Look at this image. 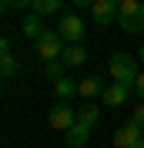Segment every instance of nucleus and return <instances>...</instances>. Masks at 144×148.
<instances>
[{"label": "nucleus", "mask_w": 144, "mask_h": 148, "mask_svg": "<svg viewBox=\"0 0 144 148\" xmlns=\"http://www.w3.org/2000/svg\"><path fill=\"white\" fill-rule=\"evenodd\" d=\"M104 88H107V84H101L97 74H87V77L77 81V94H81V98H97V94H104Z\"/></svg>", "instance_id": "nucleus-9"}, {"label": "nucleus", "mask_w": 144, "mask_h": 148, "mask_svg": "<svg viewBox=\"0 0 144 148\" xmlns=\"http://www.w3.org/2000/svg\"><path fill=\"white\" fill-rule=\"evenodd\" d=\"M127 121H134L137 128H144V101H141V104H137V108H134V111H131V118H127Z\"/></svg>", "instance_id": "nucleus-19"}, {"label": "nucleus", "mask_w": 144, "mask_h": 148, "mask_svg": "<svg viewBox=\"0 0 144 148\" xmlns=\"http://www.w3.org/2000/svg\"><path fill=\"white\" fill-rule=\"evenodd\" d=\"M57 34H60L67 44H81V37H84V20L77 17V14H60Z\"/></svg>", "instance_id": "nucleus-4"}, {"label": "nucleus", "mask_w": 144, "mask_h": 148, "mask_svg": "<svg viewBox=\"0 0 144 148\" xmlns=\"http://www.w3.org/2000/svg\"><path fill=\"white\" fill-rule=\"evenodd\" d=\"M44 77L50 84L64 81V77H67V64H64V61H47V64H44Z\"/></svg>", "instance_id": "nucleus-14"}, {"label": "nucleus", "mask_w": 144, "mask_h": 148, "mask_svg": "<svg viewBox=\"0 0 144 148\" xmlns=\"http://www.w3.org/2000/svg\"><path fill=\"white\" fill-rule=\"evenodd\" d=\"M134 94L144 101V67H141V74H137V81H134Z\"/></svg>", "instance_id": "nucleus-20"}, {"label": "nucleus", "mask_w": 144, "mask_h": 148, "mask_svg": "<svg viewBox=\"0 0 144 148\" xmlns=\"http://www.w3.org/2000/svg\"><path fill=\"white\" fill-rule=\"evenodd\" d=\"M117 24L124 34H141L144 30V0H124L117 10Z\"/></svg>", "instance_id": "nucleus-2"}, {"label": "nucleus", "mask_w": 144, "mask_h": 148, "mask_svg": "<svg viewBox=\"0 0 144 148\" xmlns=\"http://www.w3.org/2000/svg\"><path fill=\"white\" fill-rule=\"evenodd\" d=\"M134 148H144V138H141V141H137V145H134Z\"/></svg>", "instance_id": "nucleus-25"}, {"label": "nucleus", "mask_w": 144, "mask_h": 148, "mask_svg": "<svg viewBox=\"0 0 144 148\" xmlns=\"http://www.w3.org/2000/svg\"><path fill=\"white\" fill-rule=\"evenodd\" d=\"M0 3H3V10H27L34 0H0Z\"/></svg>", "instance_id": "nucleus-18"}, {"label": "nucleus", "mask_w": 144, "mask_h": 148, "mask_svg": "<svg viewBox=\"0 0 144 148\" xmlns=\"http://www.w3.org/2000/svg\"><path fill=\"white\" fill-rule=\"evenodd\" d=\"M71 3H74V10H90L94 0H71Z\"/></svg>", "instance_id": "nucleus-21"}, {"label": "nucleus", "mask_w": 144, "mask_h": 148, "mask_svg": "<svg viewBox=\"0 0 144 148\" xmlns=\"http://www.w3.org/2000/svg\"><path fill=\"white\" fill-rule=\"evenodd\" d=\"M17 71H20V64H17L14 54H3V57H0V74H3V77H14Z\"/></svg>", "instance_id": "nucleus-16"}, {"label": "nucleus", "mask_w": 144, "mask_h": 148, "mask_svg": "<svg viewBox=\"0 0 144 148\" xmlns=\"http://www.w3.org/2000/svg\"><path fill=\"white\" fill-rule=\"evenodd\" d=\"M137 61H141V64H144V44H141V51H137Z\"/></svg>", "instance_id": "nucleus-23"}, {"label": "nucleus", "mask_w": 144, "mask_h": 148, "mask_svg": "<svg viewBox=\"0 0 144 148\" xmlns=\"http://www.w3.org/2000/svg\"><path fill=\"white\" fill-rule=\"evenodd\" d=\"M111 3H114V7H121V3H124V0H111Z\"/></svg>", "instance_id": "nucleus-24"}, {"label": "nucleus", "mask_w": 144, "mask_h": 148, "mask_svg": "<svg viewBox=\"0 0 144 148\" xmlns=\"http://www.w3.org/2000/svg\"><path fill=\"white\" fill-rule=\"evenodd\" d=\"M54 94H57V98H74V94H77V84H74L71 77H64V81L54 84Z\"/></svg>", "instance_id": "nucleus-17"}, {"label": "nucleus", "mask_w": 144, "mask_h": 148, "mask_svg": "<svg viewBox=\"0 0 144 148\" xmlns=\"http://www.w3.org/2000/svg\"><path fill=\"white\" fill-rule=\"evenodd\" d=\"M87 138H90V128H84L81 121H77L71 131H64V141H67V148H84V145H87Z\"/></svg>", "instance_id": "nucleus-10"}, {"label": "nucleus", "mask_w": 144, "mask_h": 148, "mask_svg": "<svg viewBox=\"0 0 144 148\" xmlns=\"http://www.w3.org/2000/svg\"><path fill=\"white\" fill-rule=\"evenodd\" d=\"M64 0H34L30 3V14H37V17H50V14H60Z\"/></svg>", "instance_id": "nucleus-13"}, {"label": "nucleus", "mask_w": 144, "mask_h": 148, "mask_svg": "<svg viewBox=\"0 0 144 148\" xmlns=\"http://www.w3.org/2000/svg\"><path fill=\"white\" fill-rule=\"evenodd\" d=\"M141 61L137 57H131V54H114L107 61V74H111V81H117V84H131L134 88V81H137V74H141Z\"/></svg>", "instance_id": "nucleus-1"}, {"label": "nucleus", "mask_w": 144, "mask_h": 148, "mask_svg": "<svg viewBox=\"0 0 144 148\" xmlns=\"http://www.w3.org/2000/svg\"><path fill=\"white\" fill-rule=\"evenodd\" d=\"M127 94H134V88H131V84H117V81H111L107 88H104V94H101V101L107 104V108H117V104L127 101Z\"/></svg>", "instance_id": "nucleus-8"}, {"label": "nucleus", "mask_w": 144, "mask_h": 148, "mask_svg": "<svg viewBox=\"0 0 144 148\" xmlns=\"http://www.w3.org/2000/svg\"><path fill=\"white\" fill-rule=\"evenodd\" d=\"M64 64H67V71H71V67H81L84 61H87V51H84L81 44H67L64 47V57H60Z\"/></svg>", "instance_id": "nucleus-11"}, {"label": "nucleus", "mask_w": 144, "mask_h": 148, "mask_svg": "<svg viewBox=\"0 0 144 148\" xmlns=\"http://www.w3.org/2000/svg\"><path fill=\"white\" fill-rule=\"evenodd\" d=\"M77 121H81L84 128H94V125L101 121V108L97 104H84V108L77 111Z\"/></svg>", "instance_id": "nucleus-15"}, {"label": "nucleus", "mask_w": 144, "mask_h": 148, "mask_svg": "<svg viewBox=\"0 0 144 148\" xmlns=\"http://www.w3.org/2000/svg\"><path fill=\"white\" fill-rule=\"evenodd\" d=\"M117 10L121 7H114L111 0H94V3H90V20H94L97 27H107V24L117 20Z\"/></svg>", "instance_id": "nucleus-6"}, {"label": "nucleus", "mask_w": 144, "mask_h": 148, "mask_svg": "<svg viewBox=\"0 0 144 148\" xmlns=\"http://www.w3.org/2000/svg\"><path fill=\"white\" fill-rule=\"evenodd\" d=\"M10 47H14V44H10V37H0V54H10Z\"/></svg>", "instance_id": "nucleus-22"}, {"label": "nucleus", "mask_w": 144, "mask_h": 148, "mask_svg": "<svg viewBox=\"0 0 144 148\" xmlns=\"http://www.w3.org/2000/svg\"><path fill=\"white\" fill-rule=\"evenodd\" d=\"M47 125H50L54 131H71L74 125H77V111L67 108V104H54L50 114H47Z\"/></svg>", "instance_id": "nucleus-5"}, {"label": "nucleus", "mask_w": 144, "mask_h": 148, "mask_svg": "<svg viewBox=\"0 0 144 148\" xmlns=\"http://www.w3.org/2000/svg\"><path fill=\"white\" fill-rule=\"evenodd\" d=\"M20 30H24V37H34V40H37V37H40V34H44V17H37V14H27V17H24V24H20Z\"/></svg>", "instance_id": "nucleus-12"}, {"label": "nucleus", "mask_w": 144, "mask_h": 148, "mask_svg": "<svg viewBox=\"0 0 144 148\" xmlns=\"http://www.w3.org/2000/svg\"><path fill=\"white\" fill-rule=\"evenodd\" d=\"M64 47H67V40H64L57 30H44V34L34 40V51H37V57H40L44 64H47V61H60Z\"/></svg>", "instance_id": "nucleus-3"}, {"label": "nucleus", "mask_w": 144, "mask_h": 148, "mask_svg": "<svg viewBox=\"0 0 144 148\" xmlns=\"http://www.w3.org/2000/svg\"><path fill=\"white\" fill-rule=\"evenodd\" d=\"M144 138V128H137L134 121H127V125H121L114 135V148H134L137 141Z\"/></svg>", "instance_id": "nucleus-7"}]
</instances>
